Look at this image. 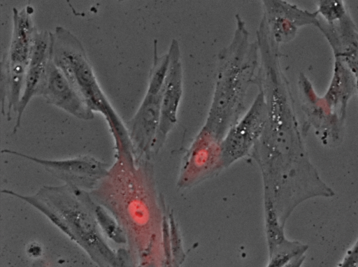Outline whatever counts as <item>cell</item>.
I'll use <instances>...</instances> for the list:
<instances>
[{"mask_svg":"<svg viewBox=\"0 0 358 267\" xmlns=\"http://www.w3.org/2000/svg\"><path fill=\"white\" fill-rule=\"evenodd\" d=\"M236 27L229 43L218 54L212 101L201 131L222 142L245 112V102L259 68L257 41L250 40L243 19L235 15Z\"/></svg>","mask_w":358,"mask_h":267,"instance_id":"1","label":"cell"},{"mask_svg":"<svg viewBox=\"0 0 358 267\" xmlns=\"http://www.w3.org/2000/svg\"><path fill=\"white\" fill-rule=\"evenodd\" d=\"M52 59L93 111L108 122L116 144H124L129 134L103 94L80 40L69 30L57 27L52 33Z\"/></svg>","mask_w":358,"mask_h":267,"instance_id":"2","label":"cell"},{"mask_svg":"<svg viewBox=\"0 0 358 267\" xmlns=\"http://www.w3.org/2000/svg\"><path fill=\"white\" fill-rule=\"evenodd\" d=\"M70 187H44L36 194L48 206L47 217L71 240L91 254H99L113 267L117 258L102 238L94 217L92 201L78 191L73 194Z\"/></svg>","mask_w":358,"mask_h":267,"instance_id":"3","label":"cell"},{"mask_svg":"<svg viewBox=\"0 0 358 267\" xmlns=\"http://www.w3.org/2000/svg\"><path fill=\"white\" fill-rule=\"evenodd\" d=\"M34 8H13V31L8 52L1 62V84L8 100L17 103L21 97L36 29Z\"/></svg>","mask_w":358,"mask_h":267,"instance_id":"4","label":"cell"},{"mask_svg":"<svg viewBox=\"0 0 358 267\" xmlns=\"http://www.w3.org/2000/svg\"><path fill=\"white\" fill-rule=\"evenodd\" d=\"M169 64V54L159 55L157 49H155L145 96L129 122L131 142L134 149L141 154L151 153L159 124L163 87Z\"/></svg>","mask_w":358,"mask_h":267,"instance_id":"5","label":"cell"},{"mask_svg":"<svg viewBox=\"0 0 358 267\" xmlns=\"http://www.w3.org/2000/svg\"><path fill=\"white\" fill-rule=\"evenodd\" d=\"M250 108L227 132L221 142V166H227L246 155L260 138L266 120V106L262 89Z\"/></svg>","mask_w":358,"mask_h":267,"instance_id":"6","label":"cell"},{"mask_svg":"<svg viewBox=\"0 0 358 267\" xmlns=\"http://www.w3.org/2000/svg\"><path fill=\"white\" fill-rule=\"evenodd\" d=\"M169 64L165 78L158 129L151 153L157 154L176 124L183 92V69L178 41L173 38L168 50Z\"/></svg>","mask_w":358,"mask_h":267,"instance_id":"7","label":"cell"},{"mask_svg":"<svg viewBox=\"0 0 358 267\" xmlns=\"http://www.w3.org/2000/svg\"><path fill=\"white\" fill-rule=\"evenodd\" d=\"M1 153L14 154L42 166L46 171L79 189L92 188L109 174V166L93 157L83 155L65 159H46L4 149Z\"/></svg>","mask_w":358,"mask_h":267,"instance_id":"8","label":"cell"},{"mask_svg":"<svg viewBox=\"0 0 358 267\" xmlns=\"http://www.w3.org/2000/svg\"><path fill=\"white\" fill-rule=\"evenodd\" d=\"M38 96L78 119L90 120L94 117V112L55 64L52 57Z\"/></svg>","mask_w":358,"mask_h":267,"instance_id":"9","label":"cell"},{"mask_svg":"<svg viewBox=\"0 0 358 267\" xmlns=\"http://www.w3.org/2000/svg\"><path fill=\"white\" fill-rule=\"evenodd\" d=\"M51 59V58H50ZM50 59L30 58L24 78L20 100L16 108V120L13 134H15L20 125L22 116L31 99L38 96L45 77Z\"/></svg>","mask_w":358,"mask_h":267,"instance_id":"10","label":"cell"},{"mask_svg":"<svg viewBox=\"0 0 358 267\" xmlns=\"http://www.w3.org/2000/svg\"><path fill=\"white\" fill-rule=\"evenodd\" d=\"M92 208L96 221L104 233L115 243H124V231L113 217L101 205L92 203Z\"/></svg>","mask_w":358,"mask_h":267,"instance_id":"11","label":"cell"},{"mask_svg":"<svg viewBox=\"0 0 358 267\" xmlns=\"http://www.w3.org/2000/svg\"><path fill=\"white\" fill-rule=\"evenodd\" d=\"M338 267H358V238Z\"/></svg>","mask_w":358,"mask_h":267,"instance_id":"12","label":"cell"}]
</instances>
